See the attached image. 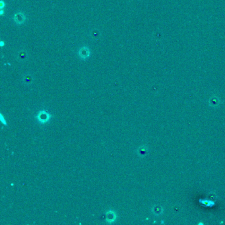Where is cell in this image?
<instances>
[{"instance_id": "6da1fadb", "label": "cell", "mask_w": 225, "mask_h": 225, "mask_svg": "<svg viewBox=\"0 0 225 225\" xmlns=\"http://www.w3.org/2000/svg\"><path fill=\"white\" fill-rule=\"evenodd\" d=\"M51 117V116L49 113L47 112L46 111L42 110L38 114L36 118H37V120L39 121L40 124H44L48 122V121L50 120Z\"/></svg>"}, {"instance_id": "7a4b0ae2", "label": "cell", "mask_w": 225, "mask_h": 225, "mask_svg": "<svg viewBox=\"0 0 225 225\" xmlns=\"http://www.w3.org/2000/svg\"><path fill=\"white\" fill-rule=\"evenodd\" d=\"M116 215L114 213V211L110 210L106 213V221L108 222V223H113V222H114L116 221Z\"/></svg>"}, {"instance_id": "3957f363", "label": "cell", "mask_w": 225, "mask_h": 225, "mask_svg": "<svg viewBox=\"0 0 225 225\" xmlns=\"http://www.w3.org/2000/svg\"><path fill=\"white\" fill-rule=\"evenodd\" d=\"M80 55H81V58H86V57L89 56V52L87 51V50H86V49H85V51H84V49H82L81 50V52H80Z\"/></svg>"}, {"instance_id": "277c9868", "label": "cell", "mask_w": 225, "mask_h": 225, "mask_svg": "<svg viewBox=\"0 0 225 225\" xmlns=\"http://www.w3.org/2000/svg\"><path fill=\"white\" fill-rule=\"evenodd\" d=\"M146 153V151L144 148H140L139 150H138V153H139V154L140 156H143L144 154H145Z\"/></svg>"}]
</instances>
